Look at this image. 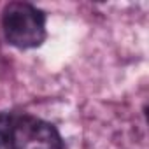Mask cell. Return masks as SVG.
I'll use <instances>...</instances> for the list:
<instances>
[{
	"label": "cell",
	"instance_id": "6da1fadb",
	"mask_svg": "<svg viewBox=\"0 0 149 149\" xmlns=\"http://www.w3.org/2000/svg\"><path fill=\"white\" fill-rule=\"evenodd\" d=\"M2 26L9 44L19 49L37 47L46 39V16L26 2H11L2 14Z\"/></svg>",
	"mask_w": 149,
	"mask_h": 149
},
{
	"label": "cell",
	"instance_id": "7a4b0ae2",
	"mask_svg": "<svg viewBox=\"0 0 149 149\" xmlns=\"http://www.w3.org/2000/svg\"><path fill=\"white\" fill-rule=\"evenodd\" d=\"M9 149H63L58 130L33 116H14Z\"/></svg>",
	"mask_w": 149,
	"mask_h": 149
},
{
	"label": "cell",
	"instance_id": "3957f363",
	"mask_svg": "<svg viewBox=\"0 0 149 149\" xmlns=\"http://www.w3.org/2000/svg\"><path fill=\"white\" fill-rule=\"evenodd\" d=\"M14 116L7 112H0V149H9V137L13 128Z\"/></svg>",
	"mask_w": 149,
	"mask_h": 149
}]
</instances>
